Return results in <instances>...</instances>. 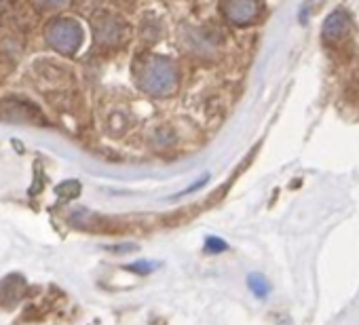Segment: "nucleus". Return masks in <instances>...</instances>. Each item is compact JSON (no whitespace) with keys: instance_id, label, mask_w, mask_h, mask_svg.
Wrapping results in <instances>:
<instances>
[{"instance_id":"4","label":"nucleus","mask_w":359,"mask_h":325,"mask_svg":"<svg viewBox=\"0 0 359 325\" xmlns=\"http://www.w3.org/2000/svg\"><path fill=\"white\" fill-rule=\"evenodd\" d=\"M348 32H351V18L342 9L334 11L323 24V41L330 43V45H336V43L344 41Z\"/></svg>"},{"instance_id":"9","label":"nucleus","mask_w":359,"mask_h":325,"mask_svg":"<svg viewBox=\"0 0 359 325\" xmlns=\"http://www.w3.org/2000/svg\"><path fill=\"white\" fill-rule=\"evenodd\" d=\"M226 249H229V243L226 241H222L218 237H208L205 239V251L208 254H222Z\"/></svg>"},{"instance_id":"2","label":"nucleus","mask_w":359,"mask_h":325,"mask_svg":"<svg viewBox=\"0 0 359 325\" xmlns=\"http://www.w3.org/2000/svg\"><path fill=\"white\" fill-rule=\"evenodd\" d=\"M47 43L55 51L72 55L83 45V30L74 20H55L47 28Z\"/></svg>"},{"instance_id":"1","label":"nucleus","mask_w":359,"mask_h":325,"mask_svg":"<svg viewBox=\"0 0 359 325\" xmlns=\"http://www.w3.org/2000/svg\"><path fill=\"white\" fill-rule=\"evenodd\" d=\"M137 85L142 91L154 97L171 95L177 87V70L175 66L161 57V55H148L140 62L137 68Z\"/></svg>"},{"instance_id":"3","label":"nucleus","mask_w":359,"mask_h":325,"mask_svg":"<svg viewBox=\"0 0 359 325\" xmlns=\"http://www.w3.org/2000/svg\"><path fill=\"white\" fill-rule=\"evenodd\" d=\"M220 9L229 22H233L237 26H245L258 18L260 0H222Z\"/></svg>"},{"instance_id":"5","label":"nucleus","mask_w":359,"mask_h":325,"mask_svg":"<svg viewBox=\"0 0 359 325\" xmlns=\"http://www.w3.org/2000/svg\"><path fill=\"white\" fill-rule=\"evenodd\" d=\"M95 36H97V41L100 43H104V45H114V43H118V39H121V34H123V24L116 20V18H110V15H106V18H100L97 22H95Z\"/></svg>"},{"instance_id":"10","label":"nucleus","mask_w":359,"mask_h":325,"mask_svg":"<svg viewBox=\"0 0 359 325\" xmlns=\"http://www.w3.org/2000/svg\"><path fill=\"white\" fill-rule=\"evenodd\" d=\"M39 3H41L43 7H51V9H55V7L66 5V0H39Z\"/></svg>"},{"instance_id":"11","label":"nucleus","mask_w":359,"mask_h":325,"mask_svg":"<svg viewBox=\"0 0 359 325\" xmlns=\"http://www.w3.org/2000/svg\"><path fill=\"white\" fill-rule=\"evenodd\" d=\"M112 251H121V254H125V251H133L135 249V245H114V247H110Z\"/></svg>"},{"instance_id":"7","label":"nucleus","mask_w":359,"mask_h":325,"mask_svg":"<svg viewBox=\"0 0 359 325\" xmlns=\"http://www.w3.org/2000/svg\"><path fill=\"white\" fill-rule=\"evenodd\" d=\"M55 193H57V195H60L62 199L70 201V199H76V197L81 195V184H79L76 180H68V182L60 184Z\"/></svg>"},{"instance_id":"6","label":"nucleus","mask_w":359,"mask_h":325,"mask_svg":"<svg viewBox=\"0 0 359 325\" xmlns=\"http://www.w3.org/2000/svg\"><path fill=\"white\" fill-rule=\"evenodd\" d=\"M248 287H250V291H252L256 298H260V300H264V298L271 293V283H269V279H266L264 275H260V272H252V275L248 277Z\"/></svg>"},{"instance_id":"8","label":"nucleus","mask_w":359,"mask_h":325,"mask_svg":"<svg viewBox=\"0 0 359 325\" xmlns=\"http://www.w3.org/2000/svg\"><path fill=\"white\" fill-rule=\"evenodd\" d=\"M156 268H158V262H150V260H140V262H133L127 266V270H131L135 275H150Z\"/></svg>"}]
</instances>
